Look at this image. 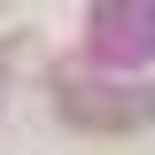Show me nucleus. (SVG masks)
Here are the masks:
<instances>
[{
    "label": "nucleus",
    "mask_w": 155,
    "mask_h": 155,
    "mask_svg": "<svg viewBox=\"0 0 155 155\" xmlns=\"http://www.w3.org/2000/svg\"><path fill=\"white\" fill-rule=\"evenodd\" d=\"M62 116L93 124V132H124V124L155 116V93H78V85H62Z\"/></svg>",
    "instance_id": "1"
}]
</instances>
